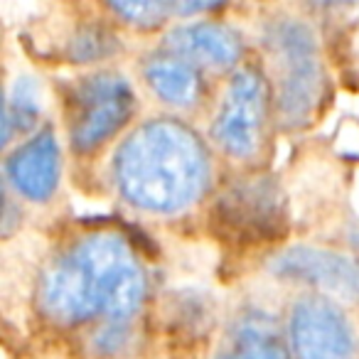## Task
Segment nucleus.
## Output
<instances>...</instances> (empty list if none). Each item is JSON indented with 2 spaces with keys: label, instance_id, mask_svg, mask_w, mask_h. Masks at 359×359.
Listing matches in <instances>:
<instances>
[{
  "label": "nucleus",
  "instance_id": "obj_1",
  "mask_svg": "<svg viewBox=\"0 0 359 359\" xmlns=\"http://www.w3.org/2000/svg\"><path fill=\"white\" fill-rule=\"evenodd\" d=\"M148 293L145 273L123 236L99 231L72 244L40 283V308L65 325L106 318L128 323Z\"/></svg>",
  "mask_w": 359,
  "mask_h": 359
},
{
  "label": "nucleus",
  "instance_id": "obj_8",
  "mask_svg": "<svg viewBox=\"0 0 359 359\" xmlns=\"http://www.w3.org/2000/svg\"><path fill=\"white\" fill-rule=\"evenodd\" d=\"M273 271L280 278L313 285L325 298H349L359 293L357 266L332 251L295 246L273 261Z\"/></svg>",
  "mask_w": 359,
  "mask_h": 359
},
{
  "label": "nucleus",
  "instance_id": "obj_3",
  "mask_svg": "<svg viewBox=\"0 0 359 359\" xmlns=\"http://www.w3.org/2000/svg\"><path fill=\"white\" fill-rule=\"evenodd\" d=\"M264 47L278 118L288 128L310 123L325 94V69L313 27L300 18H276L264 30Z\"/></svg>",
  "mask_w": 359,
  "mask_h": 359
},
{
  "label": "nucleus",
  "instance_id": "obj_7",
  "mask_svg": "<svg viewBox=\"0 0 359 359\" xmlns=\"http://www.w3.org/2000/svg\"><path fill=\"white\" fill-rule=\"evenodd\" d=\"M6 177L18 197L45 205L62 180V148L55 130H40L22 140L6 160Z\"/></svg>",
  "mask_w": 359,
  "mask_h": 359
},
{
  "label": "nucleus",
  "instance_id": "obj_6",
  "mask_svg": "<svg viewBox=\"0 0 359 359\" xmlns=\"http://www.w3.org/2000/svg\"><path fill=\"white\" fill-rule=\"evenodd\" d=\"M290 359H354L357 342L349 318L332 298L300 295L288 315Z\"/></svg>",
  "mask_w": 359,
  "mask_h": 359
},
{
  "label": "nucleus",
  "instance_id": "obj_2",
  "mask_svg": "<svg viewBox=\"0 0 359 359\" xmlns=\"http://www.w3.org/2000/svg\"><path fill=\"white\" fill-rule=\"evenodd\" d=\"M210 155L187 126L168 118L140 123L114 158L116 192L150 215H177L210 185Z\"/></svg>",
  "mask_w": 359,
  "mask_h": 359
},
{
  "label": "nucleus",
  "instance_id": "obj_13",
  "mask_svg": "<svg viewBox=\"0 0 359 359\" xmlns=\"http://www.w3.org/2000/svg\"><path fill=\"white\" fill-rule=\"evenodd\" d=\"M45 114V89L35 76H18L6 94V116H3V138L6 145L15 138H25L40 126ZM35 135V133H32Z\"/></svg>",
  "mask_w": 359,
  "mask_h": 359
},
{
  "label": "nucleus",
  "instance_id": "obj_12",
  "mask_svg": "<svg viewBox=\"0 0 359 359\" xmlns=\"http://www.w3.org/2000/svg\"><path fill=\"white\" fill-rule=\"evenodd\" d=\"M143 81L170 109L187 111L200 101L197 67H192L177 55H160L145 62Z\"/></svg>",
  "mask_w": 359,
  "mask_h": 359
},
{
  "label": "nucleus",
  "instance_id": "obj_4",
  "mask_svg": "<svg viewBox=\"0 0 359 359\" xmlns=\"http://www.w3.org/2000/svg\"><path fill=\"white\" fill-rule=\"evenodd\" d=\"M138 109L133 84L118 72L79 76L65 94L67 138L74 153L89 155L121 133Z\"/></svg>",
  "mask_w": 359,
  "mask_h": 359
},
{
  "label": "nucleus",
  "instance_id": "obj_5",
  "mask_svg": "<svg viewBox=\"0 0 359 359\" xmlns=\"http://www.w3.org/2000/svg\"><path fill=\"white\" fill-rule=\"evenodd\" d=\"M269 81L254 67H241L226 81L210 133L217 148L234 160L261 153L269 123Z\"/></svg>",
  "mask_w": 359,
  "mask_h": 359
},
{
  "label": "nucleus",
  "instance_id": "obj_9",
  "mask_svg": "<svg viewBox=\"0 0 359 359\" xmlns=\"http://www.w3.org/2000/svg\"><path fill=\"white\" fill-rule=\"evenodd\" d=\"M170 52L207 72L234 69L241 57V42L231 27L212 20L177 22L165 35Z\"/></svg>",
  "mask_w": 359,
  "mask_h": 359
},
{
  "label": "nucleus",
  "instance_id": "obj_15",
  "mask_svg": "<svg viewBox=\"0 0 359 359\" xmlns=\"http://www.w3.org/2000/svg\"><path fill=\"white\" fill-rule=\"evenodd\" d=\"M114 37L104 30V27H81L69 42V55L74 62H101L104 57L111 55L114 47Z\"/></svg>",
  "mask_w": 359,
  "mask_h": 359
},
{
  "label": "nucleus",
  "instance_id": "obj_10",
  "mask_svg": "<svg viewBox=\"0 0 359 359\" xmlns=\"http://www.w3.org/2000/svg\"><path fill=\"white\" fill-rule=\"evenodd\" d=\"M219 217L226 229H231L234 234L266 239L283 222L280 195L273 185H269L264 180L234 185L222 197Z\"/></svg>",
  "mask_w": 359,
  "mask_h": 359
},
{
  "label": "nucleus",
  "instance_id": "obj_11",
  "mask_svg": "<svg viewBox=\"0 0 359 359\" xmlns=\"http://www.w3.org/2000/svg\"><path fill=\"white\" fill-rule=\"evenodd\" d=\"M212 359H290L278 325L264 313H246L231 325Z\"/></svg>",
  "mask_w": 359,
  "mask_h": 359
},
{
  "label": "nucleus",
  "instance_id": "obj_14",
  "mask_svg": "<svg viewBox=\"0 0 359 359\" xmlns=\"http://www.w3.org/2000/svg\"><path fill=\"white\" fill-rule=\"evenodd\" d=\"M111 11L130 25L155 27L172 15H182V3H114Z\"/></svg>",
  "mask_w": 359,
  "mask_h": 359
}]
</instances>
